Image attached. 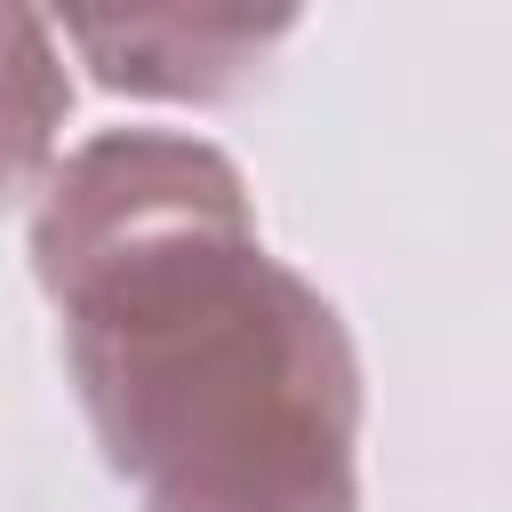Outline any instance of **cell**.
Returning <instances> with one entry per match:
<instances>
[{"mask_svg":"<svg viewBox=\"0 0 512 512\" xmlns=\"http://www.w3.org/2000/svg\"><path fill=\"white\" fill-rule=\"evenodd\" d=\"M72 112V80L56 64V40L32 8H0V200L48 192L56 176V128Z\"/></svg>","mask_w":512,"mask_h":512,"instance_id":"3957f363","label":"cell"},{"mask_svg":"<svg viewBox=\"0 0 512 512\" xmlns=\"http://www.w3.org/2000/svg\"><path fill=\"white\" fill-rule=\"evenodd\" d=\"M72 48L96 64L104 88L128 96H232L264 48L288 40V16H192V8H144V16H64Z\"/></svg>","mask_w":512,"mask_h":512,"instance_id":"7a4b0ae2","label":"cell"},{"mask_svg":"<svg viewBox=\"0 0 512 512\" xmlns=\"http://www.w3.org/2000/svg\"><path fill=\"white\" fill-rule=\"evenodd\" d=\"M32 272L88 432L144 512H360L352 336L256 240L216 144L88 136L40 192Z\"/></svg>","mask_w":512,"mask_h":512,"instance_id":"6da1fadb","label":"cell"}]
</instances>
